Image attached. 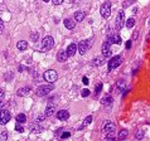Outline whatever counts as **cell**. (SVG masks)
I'll list each match as a JSON object with an SVG mask.
<instances>
[{
	"label": "cell",
	"mask_w": 150,
	"mask_h": 141,
	"mask_svg": "<svg viewBox=\"0 0 150 141\" xmlns=\"http://www.w3.org/2000/svg\"><path fill=\"white\" fill-rule=\"evenodd\" d=\"M3 107H4V101H3V99H0V110H1Z\"/></svg>",
	"instance_id": "obj_43"
},
{
	"label": "cell",
	"mask_w": 150,
	"mask_h": 141,
	"mask_svg": "<svg viewBox=\"0 0 150 141\" xmlns=\"http://www.w3.org/2000/svg\"><path fill=\"white\" fill-rule=\"evenodd\" d=\"M54 88L53 83H49V84H44V86H39L35 90V95L39 96V97H43V96H47L49 95V92Z\"/></svg>",
	"instance_id": "obj_1"
},
{
	"label": "cell",
	"mask_w": 150,
	"mask_h": 141,
	"mask_svg": "<svg viewBox=\"0 0 150 141\" xmlns=\"http://www.w3.org/2000/svg\"><path fill=\"white\" fill-rule=\"evenodd\" d=\"M4 97H5V91L3 88H0V99H4Z\"/></svg>",
	"instance_id": "obj_37"
},
{
	"label": "cell",
	"mask_w": 150,
	"mask_h": 141,
	"mask_svg": "<svg viewBox=\"0 0 150 141\" xmlns=\"http://www.w3.org/2000/svg\"><path fill=\"white\" fill-rule=\"evenodd\" d=\"M61 132H62V128H58V130H57V131H56V135H59V134H61Z\"/></svg>",
	"instance_id": "obj_45"
},
{
	"label": "cell",
	"mask_w": 150,
	"mask_h": 141,
	"mask_svg": "<svg viewBox=\"0 0 150 141\" xmlns=\"http://www.w3.org/2000/svg\"><path fill=\"white\" fill-rule=\"evenodd\" d=\"M102 105H107V106H111L112 105V97L111 96H106V97H104V98H102Z\"/></svg>",
	"instance_id": "obj_22"
},
{
	"label": "cell",
	"mask_w": 150,
	"mask_h": 141,
	"mask_svg": "<svg viewBox=\"0 0 150 141\" xmlns=\"http://www.w3.org/2000/svg\"><path fill=\"white\" fill-rule=\"evenodd\" d=\"M101 90H102V83L96 84V91H95V93H96V95H98V93L101 92Z\"/></svg>",
	"instance_id": "obj_33"
},
{
	"label": "cell",
	"mask_w": 150,
	"mask_h": 141,
	"mask_svg": "<svg viewBox=\"0 0 150 141\" xmlns=\"http://www.w3.org/2000/svg\"><path fill=\"white\" fill-rule=\"evenodd\" d=\"M30 93V87H22L17 91V96L19 97H25Z\"/></svg>",
	"instance_id": "obj_14"
},
{
	"label": "cell",
	"mask_w": 150,
	"mask_h": 141,
	"mask_svg": "<svg viewBox=\"0 0 150 141\" xmlns=\"http://www.w3.org/2000/svg\"><path fill=\"white\" fill-rule=\"evenodd\" d=\"M67 58H68V54H67L66 51H61L59 53L57 54V61L61 62V63H63V62L67 61Z\"/></svg>",
	"instance_id": "obj_16"
},
{
	"label": "cell",
	"mask_w": 150,
	"mask_h": 141,
	"mask_svg": "<svg viewBox=\"0 0 150 141\" xmlns=\"http://www.w3.org/2000/svg\"><path fill=\"white\" fill-rule=\"evenodd\" d=\"M107 40L110 43H114V44H121V37H120V35H117V34L110 35Z\"/></svg>",
	"instance_id": "obj_15"
},
{
	"label": "cell",
	"mask_w": 150,
	"mask_h": 141,
	"mask_svg": "<svg viewBox=\"0 0 150 141\" xmlns=\"http://www.w3.org/2000/svg\"><path fill=\"white\" fill-rule=\"evenodd\" d=\"M54 113H56V107H54L53 105H49L48 107L46 108V113H44V116L51 117V116H53Z\"/></svg>",
	"instance_id": "obj_18"
},
{
	"label": "cell",
	"mask_w": 150,
	"mask_h": 141,
	"mask_svg": "<svg viewBox=\"0 0 150 141\" xmlns=\"http://www.w3.org/2000/svg\"><path fill=\"white\" fill-rule=\"evenodd\" d=\"M135 137H136V139H143L144 137V131L143 130H139V131H136V134H135Z\"/></svg>",
	"instance_id": "obj_31"
},
{
	"label": "cell",
	"mask_w": 150,
	"mask_h": 141,
	"mask_svg": "<svg viewBox=\"0 0 150 141\" xmlns=\"http://www.w3.org/2000/svg\"><path fill=\"white\" fill-rule=\"evenodd\" d=\"M10 119H11L10 111L5 110V108H1L0 110V125H7L10 121Z\"/></svg>",
	"instance_id": "obj_5"
},
{
	"label": "cell",
	"mask_w": 150,
	"mask_h": 141,
	"mask_svg": "<svg viewBox=\"0 0 150 141\" xmlns=\"http://www.w3.org/2000/svg\"><path fill=\"white\" fill-rule=\"evenodd\" d=\"M43 78H44V81L48 82V83H54V82L57 81V78H58V74H57L56 70L48 69V70H46V72L43 73Z\"/></svg>",
	"instance_id": "obj_3"
},
{
	"label": "cell",
	"mask_w": 150,
	"mask_h": 141,
	"mask_svg": "<svg viewBox=\"0 0 150 141\" xmlns=\"http://www.w3.org/2000/svg\"><path fill=\"white\" fill-rule=\"evenodd\" d=\"M105 63V58L104 57H97L93 61V66H101V64Z\"/></svg>",
	"instance_id": "obj_25"
},
{
	"label": "cell",
	"mask_w": 150,
	"mask_h": 141,
	"mask_svg": "<svg viewBox=\"0 0 150 141\" xmlns=\"http://www.w3.org/2000/svg\"><path fill=\"white\" fill-rule=\"evenodd\" d=\"M43 120H44V115H40V116H38L37 122H40V121H43Z\"/></svg>",
	"instance_id": "obj_40"
},
{
	"label": "cell",
	"mask_w": 150,
	"mask_h": 141,
	"mask_svg": "<svg viewBox=\"0 0 150 141\" xmlns=\"http://www.w3.org/2000/svg\"><path fill=\"white\" fill-rule=\"evenodd\" d=\"M122 58H121V55H115V57H112L110 61H108V69L110 70H112L115 68H117V67L121 64V61Z\"/></svg>",
	"instance_id": "obj_8"
},
{
	"label": "cell",
	"mask_w": 150,
	"mask_h": 141,
	"mask_svg": "<svg viewBox=\"0 0 150 141\" xmlns=\"http://www.w3.org/2000/svg\"><path fill=\"white\" fill-rule=\"evenodd\" d=\"M52 3L54 5H59V4H62V3H63V0H52Z\"/></svg>",
	"instance_id": "obj_38"
},
{
	"label": "cell",
	"mask_w": 150,
	"mask_h": 141,
	"mask_svg": "<svg viewBox=\"0 0 150 141\" xmlns=\"http://www.w3.org/2000/svg\"><path fill=\"white\" fill-rule=\"evenodd\" d=\"M64 26H66L67 29H69V30H72V29H75L76 26V22L72 19H64Z\"/></svg>",
	"instance_id": "obj_17"
},
{
	"label": "cell",
	"mask_w": 150,
	"mask_h": 141,
	"mask_svg": "<svg viewBox=\"0 0 150 141\" xmlns=\"http://www.w3.org/2000/svg\"><path fill=\"white\" fill-rule=\"evenodd\" d=\"M24 69H25L24 66H19V72H24Z\"/></svg>",
	"instance_id": "obj_42"
},
{
	"label": "cell",
	"mask_w": 150,
	"mask_h": 141,
	"mask_svg": "<svg viewBox=\"0 0 150 141\" xmlns=\"http://www.w3.org/2000/svg\"><path fill=\"white\" fill-rule=\"evenodd\" d=\"M69 117V112L67 110H61L57 112V119L61 120V121H67Z\"/></svg>",
	"instance_id": "obj_11"
},
{
	"label": "cell",
	"mask_w": 150,
	"mask_h": 141,
	"mask_svg": "<svg viewBox=\"0 0 150 141\" xmlns=\"http://www.w3.org/2000/svg\"><path fill=\"white\" fill-rule=\"evenodd\" d=\"M115 130H116V125H115L114 121H111V120L105 121L104 126H102V131H104L105 134H114Z\"/></svg>",
	"instance_id": "obj_4"
},
{
	"label": "cell",
	"mask_w": 150,
	"mask_h": 141,
	"mask_svg": "<svg viewBox=\"0 0 150 141\" xmlns=\"http://www.w3.org/2000/svg\"><path fill=\"white\" fill-rule=\"evenodd\" d=\"M82 82H83V84H88V83H90V81H88L87 77H83V78H82Z\"/></svg>",
	"instance_id": "obj_39"
},
{
	"label": "cell",
	"mask_w": 150,
	"mask_h": 141,
	"mask_svg": "<svg viewBox=\"0 0 150 141\" xmlns=\"http://www.w3.org/2000/svg\"><path fill=\"white\" fill-rule=\"evenodd\" d=\"M132 3H135V0H126L122 5H124V8H126V7H129V5H131Z\"/></svg>",
	"instance_id": "obj_35"
},
{
	"label": "cell",
	"mask_w": 150,
	"mask_h": 141,
	"mask_svg": "<svg viewBox=\"0 0 150 141\" xmlns=\"http://www.w3.org/2000/svg\"><path fill=\"white\" fill-rule=\"evenodd\" d=\"M137 35H139V32H135V33H134V35H132V39H135V38H136Z\"/></svg>",
	"instance_id": "obj_44"
},
{
	"label": "cell",
	"mask_w": 150,
	"mask_h": 141,
	"mask_svg": "<svg viewBox=\"0 0 150 141\" xmlns=\"http://www.w3.org/2000/svg\"><path fill=\"white\" fill-rule=\"evenodd\" d=\"M15 130H17L18 132H20V134H22V132H24V127L22 126V123L17 122V125H15Z\"/></svg>",
	"instance_id": "obj_29"
},
{
	"label": "cell",
	"mask_w": 150,
	"mask_h": 141,
	"mask_svg": "<svg viewBox=\"0 0 150 141\" xmlns=\"http://www.w3.org/2000/svg\"><path fill=\"white\" fill-rule=\"evenodd\" d=\"M128 135H129V131L128 130H121V131H120V134L117 135V139H119V140H124V139H126V137H128Z\"/></svg>",
	"instance_id": "obj_23"
},
{
	"label": "cell",
	"mask_w": 150,
	"mask_h": 141,
	"mask_svg": "<svg viewBox=\"0 0 150 141\" xmlns=\"http://www.w3.org/2000/svg\"><path fill=\"white\" fill-rule=\"evenodd\" d=\"M17 122H19V123H25L26 122V116L24 113H19V115H17Z\"/></svg>",
	"instance_id": "obj_21"
},
{
	"label": "cell",
	"mask_w": 150,
	"mask_h": 141,
	"mask_svg": "<svg viewBox=\"0 0 150 141\" xmlns=\"http://www.w3.org/2000/svg\"><path fill=\"white\" fill-rule=\"evenodd\" d=\"M88 95H90V90H88V88H83V90L81 91V96L82 97H87Z\"/></svg>",
	"instance_id": "obj_32"
},
{
	"label": "cell",
	"mask_w": 150,
	"mask_h": 141,
	"mask_svg": "<svg viewBox=\"0 0 150 141\" xmlns=\"http://www.w3.org/2000/svg\"><path fill=\"white\" fill-rule=\"evenodd\" d=\"M43 1H46V3H47V1H49V0H43Z\"/></svg>",
	"instance_id": "obj_46"
},
{
	"label": "cell",
	"mask_w": 150,
	"mask_h": 141,
	"mask_svg": "<svg viewBox=\"0 0 150 141\" xmlns=\"http://www.w3.org/2000/svg\"><path fill=\"white\" fill-rule=\"evenodd\" d=\"M17 48L18 51H26V48H28V43H26V40H20V42L17 43Z\"/></svg>",
	"instance_id": "obj_19"
},
{
	"label": "cell",
	"mask_w": 150,
	"mask_h": 141,
	"mask_svg": "<svg viewBox=\"0 0 150 141\" xmlns=\"http://www.w3.org/2000/svg\"><path fill=\"white\" fill-rule=\"evenodd\" d=\"M111 53H112V51H111V43L107 40V42L102 44V55L105 58H108L111 55Z\"/></svg>",
	"instance_id": "obj_10"
},
{
	"label": "cell",
	"mask_w": 150,
	"mask_h": 141,
	"mask_svg": "<svg viewBox=\"0 0 150 141\" xmlns=\"http://www.w3.org/2000/svg\"><path fill=\"white\" fill-rule=\"evenodd\" d=\"M38 39H39V33H38V32H33V33L30 34V40H33V42H37Z\"/></svg>",
	"instance_id": "obj_27"
},
{
	"label": "cell",
	"mask_w": 150,
	"mask_h": 141,
	"mask_svg": "<svg viewBox=\"0 0 150 141\" xmlns=\"http://www.w3.org/2000/svg\"><path fill=\"white\" fill-rule=\"evenodd\" d=\"M53 45H54V39H53L51 35H47V37H44L43 40H42V49H40V51L48 52L53 48Z\"/></svg>",
	"instance_id": "obj_2"
},
{
	"label": "cell",
	"mask_w": 150,
	"mask_h": 141,
	"mask_svg": "<svg viewBox=\"0 0 150 141\" xmlns=\"http://www.w3.org/2000/svg\"><path fill=\"white\" fill-rule=\"evenodd\" d=\"M68 137H71V132H63L61 135V139H68Z\"/></svg>",
	"instance_id": "obj_34"
},
{
	"label": "cell",
	"mask_w": 150,
	"mask_h": 141,
	"mask_svg": "<svg viewBox=\"0 0 150 141\" xmlns=\"http://www.w3.org/2000/svg\"><path fill=\"white\" fill-rule=\"evenodd\" d=\"M32 131H33V132H42L43 127H42V126H39V125H34L33 127H32Z\"/></svg>",
	"instance_id": "obj_28"
},
{
	"label": "cell",
	"mask_w": 150,
	"mask_h": 141,
	"mask_svg": "<svg viewBox=\"0 0 150 141\" xmlns=\"http://www.w3.org/2000/svg\"><path fill=\"white\" fill-rule=\"evenodd\" d=\"M101 15H102V18H105V19H107L108 16L111 15V3L108 1H105L104 4L101 5Z\"/></svg>",
	"instance_id": "obj_6"
},
{
	"label": "cell",
	"mask_w": 150,
	"mask_h": 141,
	"mask_svg": "<svg viewBox=\"0 0 150 141\" xmlns=\"http://www.w3.org/2000/svg\"><path fill=\"white\" fill-rule=\"evenodd\" d=\"M67 54H68V57H73V55L76 54V52H77V44L75 43H71L68 47H67Z\"/></svg>",
	"instance_id": "obj_13"
},
{
	"label": "cell",
	"mask_w": 150,
	"mask_h": 141,
	"mask_svg": "<svg viewBox=\"0 0 150 141\" xmlns=\"http://www.w3.org/2000/svg\"><path fill=\"white\" fill-rule=\"evenodd\" d=\"M121 91H125V81H124V79L117 81V83L115 84V88H114L115 93H120Z\"/></svg>",
	"instance_id": "obj_12"
},
{
	"label": "cell",
	"mask_w": 150,
	"mask_h": 141,
	"mask_svg": "<svg viewBox=\"0 0 150 141\" xmlns=\"http://www.w3.org/2000/svg\"><path fill=\"white\" fill-rule=\"evenodd\" d=\"M91 122H92V116H87L86 119L83 120V123H82V126L79 127V130H81V128H83V127H86V126H87V125H90Z\"/></svg>",
	"instance_id": "obj_24"
},
{
	"label": "cell",
	"mask_w": 150,
	"mask_h": 141,
	"mask_svg": "<svg viewBox=\"0 0 150 141\" xmlns=\"http://www.w3.org/2000/svg\"><path fill=\"white\" fill-rule=\"evenodd\" d=\"M0 140H1V137H0Z\"/></svg>",
	"instance_id": "obj_47"
},
{
	"label": "cell",
	"mask_w": 150,
	"mask_h": 141,
	"mask_svg": "<svg viewBox=\"0 0 150 141\" xmlns=\"http://www.w3.org/2000/svg\"><path fill=\"white\" fill-rule=\"evenodd\" d=\"M0 137H1V140H7L8 139V132L7 131H3L1 132V136H0Z\"/></svg>",
	"instance_id": "obj_36"
},
{
	"label": "cell",
	"mask_w": 150,
	"mask_h": 141,
	"mask_svg": "<svg viewBox=\"0 0 150 141\" xmlns=\"http://www.w3.org/2000/svg\"><path fill=\"white\" fill-rule=\"evenodd\" d=\"M85 16H86L85 11H76L75 13V20H77V22H82L85 19Z\"/></svg>",
	"instance_id": "obj_20"
},
{
	"label": "cell",
	"mask_w": 150,
	"mask_h": 141,
	"mask_svg": "<svg viewBox=\"0 0 150 141\" xmlns=\"http://www.w3.org/2000/svg\"><path fill=\"white\" fill-rule=\"evenodd\" d=\"M91 47V40H82L78 43V52L79 54H85L86 51Z\"/></svg>",
	"instance_id": "obj_9"
},
{
	"label": "cell",
	"mask_w": 150,
	"mask_h": 141,
	"mask_svg": "<svg viewBox=\"0 0 150 141\" xmlns=\"http://www.w3.org/2000/svg\"><path fill=\"white\" fill-rule=\"evenodd\" d=\"M134 25H135V20H134V18H129V19L126 20V26H128V28H132Z\"/></svg>",
	"instance_id": "obj_26"
},
{
	"label": "cell",
	"mask_w": 150,
	"mask_h": 141,
	"mask_svg": "<svg viewBox=\"0 0 150 141\" xmlns=\"http://www.w3.org/2000/svg\"><path fill=\"white\" fill-rule=\"evenodd\" d=\"M131 48V40H129L128 43H126V49H130Z\"/></svg>",
	"instance_id": "obj_41"
},
{
	"label": "cell",
	"mask_w": 150,
	"mask_h": 141,
	"mask_svg": "<svg viewBox=\"0 0 150 141\" xmlns=\"http://www.w3.org/2000/svg\"><path fill=\"white\" fill-rule=\"evenodd\" d=\"M124 23H125V14H124V11H119V14H117L116 16V22H115V29L116 30H121V28L124 26Z\"/></svg>",
	"instance_id": "obj_7"
},
{
	"label": "cell",
	"mask_w": 150,
	"mask_h": 141,
	"mask_svg": "<svg viewBox=\"0 0 150 141\" xmlns=\"http://www.w3.org/2000/svg\"><path fill=\"white\" fill-rule=\"evenodd\" d=\"M4 30H5V25H4V20L0 18V34H4Z\"/></svg>",
	"instance_id": "obj_30"
}]
</instances>
